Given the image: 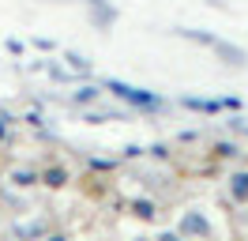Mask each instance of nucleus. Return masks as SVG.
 Instances as JSON below:
<instances>
[{"mask_svg":"<svg viewBox=\"0 0 248 241\" xmlns=\"http://www.w3.org/2000/svg\"><path fill=\"white\" fill-rule=\"evenodd\" d=\"M233 181H237V185H233V196L245 200V196H248V173H241V177H233Z\"/></svg>","mask_w":248,"mask_h":241,"instance_id":"1","label":"nucleus"},{"mask_svg":"<svg viewBox=\"0 0 248 241\" xmlns=\"http://www.w3.org/2000/svg\"><path fill=\"white\" fill-rule=\"evenodd\" d=\"M46 181H49V185H64V173H61V170H53V173H46Z\"/></svg>","mask_w":248,"mask_h":241,"instance_id":"2","label":"nucleus"}]
</instances>
